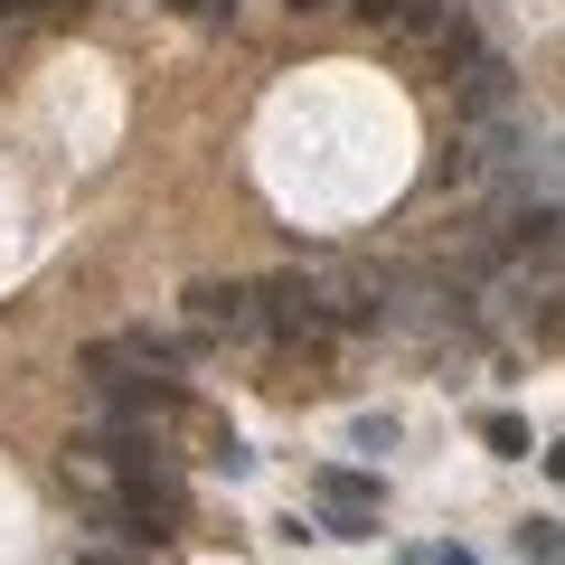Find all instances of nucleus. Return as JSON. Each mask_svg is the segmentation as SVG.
<instances>
[{"mask_svg":"<svg viewBox=\"0 0 565 565\" xmlns=\"http://www.w3.org/2000/svg\"><path fill=\"white\" fill-rule=\"evenodd\" d=\"M481 444L500 452V462H527V452H537V444H527V424H519V415H481Z\"/></svg>","mask_w":565,"mask_h":565,"instance_id":"nucleus-7","label":"nucleus"},{"mask_svg":"<svg viewBox=\"0 0 565 565\" xmlns=\"http://www.w3.org/2000/svg\"><path fill=\"white\" fill-rule=\"evenodd\" d=\"M76 565H151V556H122V546H85Z\"/></svg>","mask_w":565,"mask_h":565,"instance_id":"nucleus-10","label":"nucleus"},{"mask_svg":"<svg viewBox=\"0 0 565 565\" xmlns=\"http://www.w3.org/2000/svg\"><path fill=\"white\" fill-rule=\"evenodd\" d=\"M349 444H359V452H386V444H396V415H359V424H349Z\"/></svg>","mask_w":565,"mask_h":565,"instance_id":"nucleus-9","label":"nucleus"},{"mask_svg":"<svg viewBox=\"0 0 565 565\" xmlns=\"http://www.w3.org/2000/svg\"><path fill=\"white\" fill-rule=\"evenodd\" d=\"M452 20H462V0H396V29H405V39H444Z\"/></svg>","mask_w":565,"mask_h":565,"instance_id":"nucleus-6","label":"nucleus"},{"mask_svg":"<svg viewBox=\"0 0 565 565\" xmlns=\"http://www.w3.org/2000/svg\"><path fill=\"white\" fill-rule=\"evenodd\" d=\"M122 509H132V546L151 556V546H170V537L189 527V481H180L170 462H151V471L122 481Z\"/></svg>","mask_w":565,"mask_h":565,"instance_id":"nucleus-3","label":"nucleus"},{"mask_svg":"<svg viewBox=\"0 0 565 565\" xmlns=\"http://www.w3.org/2000/svg\"><path fill=\"white\" fill-rule=\"evenodd\" d=\"M189 321H199L207 340L255 330V282H189Z\"/></svg>","mask_w":565,"mask_h":565,"instance_id":"nucleus-4","label":"nucleus"},{"mask_svg":"<svg viewBox=\"0 0 565 565\" xmlns=\"http://www.w3.org/2000/svg\"><path fill=\"white\" fill-rule=\"evenodd\" d=\"M255 330H274V340H330V292H321V274H274V282H255Z\"/></svg>","mask_w":565,"mask_h":565,"instance_id":"nucleus-2","label":"nucleus"},{"mask_svg":"<svg viewBox=\"0 0 565 565\" xmlns=\"http://www.w3.org/2000/svg\"><path fill=\"white\" fill-rule=\"evenodd\" d=\"M85 386L114 405H132V415H180V349L151 340V330H122V340H95L85 349Z\"/></svg>","mask_w":565,"mask_h":565,"instance_id":"nucleus-1","label":"nucleus"},{"mask_svg":"<svg viewBox=\"0 0 565 565\" xmlns=\"http://www.w3.org/2000/svg\"><path fill=\"white\" fill-rule=\"evenodd\" d=\"M311 490H321L330 519H340V509H377V471H311Z\"/></svg>","mask_w":565,"mask_h":565,"instance_id":"nucleus-5","label":"nucleus"},{"mask_svg":"<svg viewBox=\"0 0 565 565\" xmlns=\"http://www.w3.org/2000/svg\"><path fill=\"white\" fill-rule=\"evenodd\" d=\"M180 10H199V20H217V10H226V0H180Z\"/></svg>","mask_w":565,"mask_h":565,"instance_id":"nucleus-11","label":"nucleus"},{"mask_svg":"<svg viewBox=\"0 0 565 565\" xmlns=\"http://www.w3.org/2000/svg\"><path fill=\"white\" fill-rule=\"evenodd\" d=\"M519 565H556V519H527L519 527Z\"/></svg>","mask_w":565,"mask_h":565,"instance_id":"nucleus-8","label":"nucleus"}]
</instances>
